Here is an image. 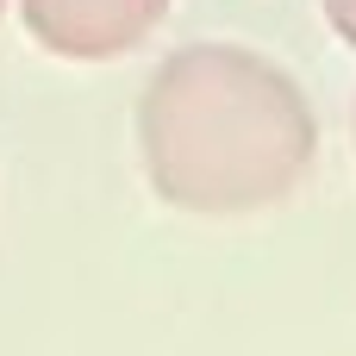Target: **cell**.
<instances>
[{
  "instance_id": "5",
  "label": "cell",
  "mask_w": 356,
  "mask_h": 356,
  "mask_svg": "<svg viewBox=\"0 0 356 356\" xmlns=\"http://www.w3.org/2000/svg\"><path fill=\"white\" fill-rule=\"evenodd\" d=\"M0 13H6V0H0Z\"/></svg>"
},
{
  "instance_id": "1",
  "label": "cell",
  "mask_w": 356,
  "mask_h": 356,
  "mask_svg": "<svg viewBox=\"0 0 356 356\" xmlns=\"http://www.w3.org/2000/svg\"><path fill=\"white\" fill-rule=\"evenodd\" d=\"M319 156L307 88L250 44H181L138 94V163L163 207L250 219L282 207Z\"/></svg>"
},
{
  "instance_id": "3",
  "label": "cell",
  "mask_w": 356,
  "mask_h": 356,
  "mask_svg": "<svg viewBox=\"0 0 356 356\" xmlns=\"http://www.w3.org/2000/svg\"><path fill=\"white\" fill-rule=\"evenodd\" d=\"M319 6H325L332 31H338V38H344V44L356 50V0H319Z\"/></svg>"
},
{
  "instance_id": "4",
  "label": "cell",
  "mask_w": 356,
  "mask_h": 356,
  "mask_svg": "<svg viewBox=\"0 0 356 356\" xmlns=\"http://www.w3.org/2000/svg\"><path fill=\"white\" fill-rule=\"evenodd\" d=\"M350 144H356V106H350Z\"/></svg>"
},
{
  "instance_id": "2",
  "label": "cell",
  "mask_w": 356,
  "mask_h": 356,
  "mask_svg": "<svg viewBox=\"0 0 356 356\" xmlns=\"http://www.w3.org/2000/svg\"><path fill=\"white\" fill-rule=\"evenodd\" d=\"M163 13H169V0H19L31 44H44L63 63L125 56L163 25Z\"/></svg>"
}]
</instances>
